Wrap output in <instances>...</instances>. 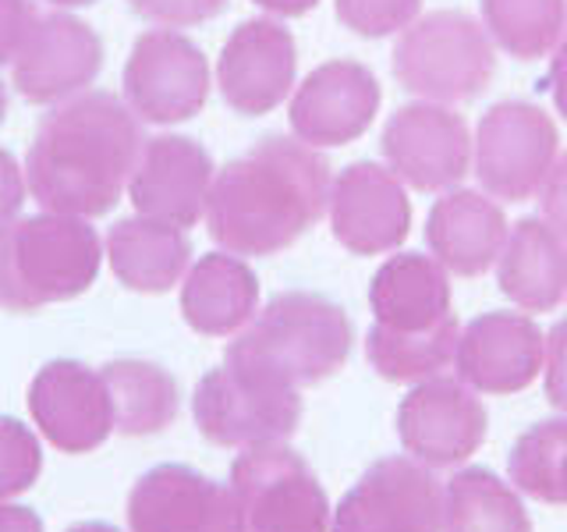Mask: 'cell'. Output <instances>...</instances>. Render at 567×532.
<instances>
[{
    "instance_id": "obj_1",
    "label": "cell",
    "mask_w": 567,
    "mask_h": 532,
    "mask_svg": "<svg viewBox=\"0 0 567 532\" xmlns=\"http://www.w3.org/2000/svg\"><path fill=\"white\" fill-rule=\"evenodd\" d=\"M330 185L323 153L291 135H266L213 174L206 231L241 259L277 256L323 221Z\"/></svg>"
},
{
    "instance_id": "obj_2",
    "label": "cell",
    "mask_w": 567,
    "mask_h": 532,
    "mask_svg": "<svg viewBox=\"0 0 567 532\" xmlns=\"http://www.w3.org/2000/svg\"><path fill=\"white\" fill-rule=\"evenodd\" d=\"M142 146V124L121 96L79 93L40 121L25 153V185L47 213L103 217L128 192Z\"/></svg>"
},
{
    "instance_id": "obj_3",
    "label": "cell",
    "mask_w": 567,
    "mask_h": 532,
    "mask_svg": "<svg viewBox=\"0 0 567 532\" xmlns=\"http://www.w3.org/2000/svg\"><path fill=\"white\" fill-rule=\"evenodd\" d=\"M351 316L316 291H280L248 319L224 351V366L280 387H319L351 359Z\"/></svg>"
},
{
    "instance_id": "obj_4",
    "label": "cell",
    "mask_w": 567,
    "mask_h": 532,
    "mask_svg": "<svg viewBox=\"0 0 567 532\" xmlns=\"http://www.w3.org/2000/svg\"><path fill=\"white\" fill-rule=\"evenodd\" d=\"M103 266L96 227L68 213L0 224V309L40 313L85 295Z\"/></svg>"
},
{
    "instance_id": "obj_5",
    "label": "cell",
    "mask_w": 567,
    "mask_h": 532,
    "mask_svg": "<svg viewBox=\"0 0 567 532\" xmlns=\"http://www.w3.org/2000/svg\"><path fill=\"white\" fill-rule=\"evenodd\" d=\"M394 79L419 100L465 103L483 96L496 75V47L483 22L443 8L419 14L394 43Z\"/></svg>"
},
{
    "instance_id": "obj_6",
    "label": "cell",
    "mask_w": 567,
    "mask_h": 532,
    "mask_svg": "<svg viewBox=\"0 0 567 532\" xmlns=\"http://www.w3.org/2000/svg\"><path fill=\"white\" fill-rule=\"evenodd\" d=\"M557 156V121L536 103L501 100L475 124L472 167L483 192L501 203H525L539 195Z\"/></svg>"
},
{
    "instance_id": "obj_7",
    "label": "cell",
    "mask_w": 567,
    "mask_h": 532,
    "mask_svg": "<svg viewBox=\"0 0 567 532\" xmlns=\"http://www.w3.org/2000/svg\"><path fill=\"white\" fill-rule=\"evenodd\" d=\"M248 532H330V497L312 466L288 443L245 448L230 461Z\"/></svg>"
},
{
    "instance_id": "obj_8",
    "label": "cell",
    "mask_w": 567,
    "mask_h": 532,
    "mask_svg": "<svg viewBox=\"0 0 567 532\" xmlns=\"http://www.w3.org/2000/svg\"><path fill=\"white\" fill-rule=\"evenodd\" d=\"M301 395L252 372L217 366L195 383L192 419L213 448L245 451L259 443H280L301 426Z\"/></svg>"
},
{
    "instance_id": "obj_9",
    "label": "cell",
    "mask_w": 567,
    "mask_h": 532,
    "mask_svg": "<svg viewBox=\"0 0 567 532\" xmlns=\"http://www.w3.org/2000/svg\"><path fill=\"white\" fill-rule=\"evenodd\" d=\"M209 61L199 43L174 29L142 32L124 61L121 93L138 121L182 124L209 100Z\"/></svg>"
},
{
    "instance_id": "obj_10",
    "label": "cell",
    "mask_w": 567,
    "mask_h": 532,
    "mask_svg": "<svg viewBox=\"0 0 567 532\" xmlns=\"http://www.w3.org/2000/svg\"><path fill=\"white\" fill-rule=\"evenodd\" d=\"M380 153L408 188L440 195L472 171V129L451 103L415 100L386 117Z\"/></svg>"
},
{
    "instance_id": "obj_11",
    "label": "cell",
    "mask_w": 567,
    "mask_h": 532,
    "mask_svg": "<svg viewBox=\"0 0 567 532\" xmlns=\"http://www.w3.org/2000/svg\"><path fill=\"white\" fill-rule=\"evenodd\" d=\"M330 532H443L440 479L408 454L372 461L337 501Z\"/></svg>"
},
{
    "instance_id": "obj_12",
    "label": "cell",
    "mask_w": 567,
    "mask_h": 532,
    "mask_svg": "<svg viewBox=\"0 0 567 532\" xmlns=\"http://www.w3.org/2000/svg\"><path fill=\"white\" fill-rule=\"evenodd\" d=\"M489 412L457 377L412 383L398 405V437L408 458L430 469H457L486 443Z\"/></svg>"
},
{
    "instance_id": "obj_13",
    "label": "cell",
    "mask_w": 567,
    "mask_h": 532,
    "mask_svg": "<svg viewBox=\"0 0 567 532\" xmlns=\"http://www.w3.org/2000/svg\"><path fill=\"white\" fill-rule=\"evenodd\" d=\"M128 532H248L235 490L192 466H156L128 493Z\"/></svg>"
},
{
    "instance_id": "obj_14",
    "label": "cell",
    "mask_w": 567,
    "mask_h": 532,
    "mask_svg": "<svg viewBox=\"0 0 567 532\" xmlns=\"http://www.w3.org/2000/svg\"><path fill=\"white\" fill-rule=\"evenodd\" d=\"M383 103L380 79L372 68L351 58H337L312 68L301 85H295L288 103V121L295 139L312 150H337L362 139L377 121Z\"/></svg>"
},
{
    "instance_id": "obj_15",
    "label": "cell",
    "mask_w": 567,
    "mask_h": 532,
    "mask_svg": "<svg viewBox=\"0 0 567 532\" xmlns=\"http://www.w3.org/2000/svg\"><path fill=\"white\" fill-rule=\"evenodd\" d=\"M35 433L64 454H89L114 433V401L103 372L79 359H53L29 383Z\"/></svg>"
},
{
    "instance_id": "obj_16",
    "label": "cell",
    "mask_w": 567,
    "mask_h": 532,
    "mask_svg": "<svg viewBox=\"0 0 567 532\" xmlns=\"http://www.w3.org/2000/svg\"><path fill=\"white\" fill-rule=\"evenodd\" d=\"M330 231L351 256H386L412 235V200L401 177L372 160L348 164L330 185Z\"/></svg>"
},
{
    "instance_id": "obj_17",
    "label": "cell",
    "mask_w": 567,
    "mask_h": 532,
    "mask_svg": "<svg viewBox=\"0 0 567 532\" xmlns=\"http://www.w3.org/2000/svg\"><path fill=\"white\" fill-rule=\"evenodd\" d=\"M546 362V334L528 313L496 309L468 319L457 334L454 372L475 395H522Z\"/></svg>"
},
{
    "instance_id": "obj_18",
    "label": "cell",
    "mask_w": 567,
    "mask_h": 532,
    "mask_svg": "<svg viewBox=\"0 0 567 532\" xmlns=\"http://www.w3.org/2000/svg\"><path fill=\"white\" fill-rule=\"evenodd\" d=\"M298 75V43L277 18H245L227 35L217 61L220 96L241 117H262L291 96Z\"/></svg>"
},
{
    "instance_id": "obj_19",
    "label": "cell",
    "mask_w": 567,
    "mask_h": 532,
    "mask_svg": "<svg viewBox=\"0 0 567 532\" xmlns=\"http://www.w3.org/2000/svg\"><path fill=\"white\" fill-rule=\"evenodd\" d=\"M103 71V40L68 11L40 14L11 64V82L29 103L58 106L85 93Z\"/></svg>"
},
{
    "instance_id": "obj_20",
    "label": "cell",
    "mask_w": 567,
    "mask_h": 532,
    "mask_svg": "<svg viewBox=\"0 0 567 532\" xmlns=\"http://www.w3.org/2000/svg\"><path fill=\"white\" fill-rule=\"evenodd\" d=\"M213 174V156L203 142L188 135H156L138 153L128 200L142 217L188 231L203 221Z\"/></svg>"
},
{
    "instance_id": "obj_21",
    "label": "cell",
    "mask_w": 567,
    "mask_h": 532,
    "mask_svg": "<svg viewBox=\"0 0 567 532\" xmlns=\"http://www.w3.org/2000/svg\"><path fill=\"white\" fill-rule=\"evenodd\" d=\"M507 217L501 203L486 192L451 188L440 192L425 217L430 256L454 277H483L501 259L507 245Z\"/></svg>"
},
{
    "instance_id": "obj_22",
    "label": "cell",
    "mask_w": 567,
    "mask_h": 532,
    "mask_svg": "<svg viewBox=\"0 0 567 532\" xmlns=\"http://www.w3.org/2000/svg\"><path fill=\"white\" fill-rule=\"evenodd\" d=\"M496 284L522 313H554L567 298V238L543 217H522L496 259Z\"/></svg>"
},
{
    "instance_id": "obj_23",
    "label": "cell",
    "mask_w": 567,
    "mask_h": 532,
    "mask_svg": "<svg viewBox=\"0 0 567 532\" xmlns=\"http://www.w3.org/2000/svg\"><path fill=\"white\" fill-rule=\"evenodd\" d=\"M372 324L386 330H433L451 313V274L433 256L394 253L369 280Z\"/></svg>"
},
{
    "instance_id": "obj_24",
    "label": "cell",
    "mask_w": 567,
    "mask_h": 532,
    "mask_svg": "<svg viewBox=\"0 0 567 532\" xmlns=\"http://www.w3.org/2000/svg\"><path fill=\"white\" fill-rule=\"evenodd\" d=\"M259 313V277L235 253L199 256L182 280V316L203 337H235Z\"/></svg>"
},
{
    "instance_id": "obj_25",
    "label": "cell",
    "mask_w": 567,
    "mask_h": 532,
    "mask_svg": "<svg viewBox=\"0 0 567 532\" xmlns=\"http://www.w3.org/2000/svg\"><path fill=\"white\" fill-rule=\"evenodd\" d=\"M103 256L114 277L138 295H167L185 280L192 242L182 227L150 217H121L106 231Z\"/></svg>"
},
{
    "instance_id": "obj_26",
    "label": "cell",
    "mask_w": 567,
    "mask_h": 532,
    "mask_svg": "<svg viewBox=\"0 0 567 532\" xmlns=\"http://www.w3.org/2000/svg\"><path fill=\"white\" fill-rule=\"evenodd\" d=\"M100 372L114 401V433L153 437L177 419L182 390L171 369L146 359H114Z\"/></svg>"
},
{
    "instance_id": "obj_27",
    "label": "cell",
    "mask_w": 567,
    "mask_h": 532,
    "mask_svg": "<svg viewBox=\"0 0 567 532\" xmlns=\"http://www.w3.org/2000/svg\"><path fill=\"white\" fill-rule=\"evenodd\" d=\"M443 532H536V525L511 479L468 466L443 487Z\"/></svg>"
},
{
    "instance_id": "obj_28",
    "label": "cell",
    "mask_w": 567,
    "mask_h": 532,
    "mask_svg": "<svg viewBox=\"0 0 567 532\" xmlns=\"http://www.w3.org/2000/svg\"><path fill=\"white\" fill-rule=\"evenodd\" d=\"M457 334L461 324L457 316H447L433 330H386L380 324H372L365 334V359L377 369V377L386 383H422L430 377H440L443 369L454 366L457 351Z\"/></svg>"
},
{
    "instance_id": "obj_29",
    "label": "cell",
    "mask_w": 567,
    "mask_h": 532,
    "mask_svg": "<svg viewBox=\"0 0 567 532\" xmlns=\"http://www.w3.org/2000/svg\"><path fill=\"white\" fill-rule=\"evenodd\" d=\"M493 47L514 61H539L567 35V0H478Z\"/></svg>"
},
{
    "instance_id": "obj_30",
    "label": "cell",
    "mask_w": 567,
    "mask_h": 532,
    "mask_svg": "<svg viewBox=\"0 0 567 532\" xmlns=\"http://www.w3.org/2000/svg\"><path fill=\"white\" fill-rule=\"evenodd\" d=\"M507 479L522 497L567 508V419H543L514 440Z\"/></svg>"
},
{
    "instance_id": "obj_31",
    "label": "cell",
    "mask_w": 567,
    "mask_h": 532,
    "mask_svg": "<svg viewBox=\"0 0 567 532\" xmlns=\"http://www.w3.org/2000/svg\"><path fill=\"white\" fill-rule=\"evenodd\" d=\"M43 472V443L25 422L0 416V501L22 497Z\"/></svg>"
},
{
    "instance_id": "obj_32",
    "label": "cell",
    "mask_w": 567,
    "mask_h": 532,
    "mask_svg": "<svg viewBox=\"0 0 567 532\" xmlns=\"http://www.w3.org/2000/svg\"><path fill=\"white\" fill-rule=\"evenodd\" d=\"M337 22L362 40L398 35L422 14V0H333Z\"/></svg>"
},
{
    "instance_id": "obj_33",
    "label": "cell",
    "mask_w": 567,
    "mask_h": 532,
    "mask_svg": "<svg viewBox=\"0 0 567 532\" xmlns=\"http://www.w3.org/2000/svg\"><path fill=\"white\" fill-rule=\"evenodd\" d=\"M230 0H128V8L146 18L153 25L164 29H188V25H203L209 18H217L227 11Z\"/></svg>"
},
{
    "instance_id": "obj_34",
    "label": "cell",
    "mask_w": 567,
    "mask_h": 532,
    "mask_svg": "<svg viewBox=\"0 0 567 532\" xmlns=\"http://www.w3.org/2000/svg\"><path fill=\"white\" fill-rule=\"evenodd\" d=\"M543 390L549 408L567 416V319H557L546 330V362H543Z\"/></svg>"
},
{
    "instance_id": "obj_35",
    "label": "cell",
    "mask_w": 567,
    "mask_h": 532,
    "mask_svg": "<svg viewBox=\"0 0 567 532\" xmlns=\"http://www.w3.org/2000/svg\"><path fill=\"white\" fill-rule=\"evenodd\" d=\"M35 18H40V11H35L32 0H0V64H14Z\"/></svg>"
},
{
    "instance_id": "obj_36",
    "label": "cell",
    "mask_w": 567,
    "mask_h": 532,
    "mask_svg": "<svg viewBox=\"0 0 567 532\" xmlns=\"http://www.w3.org/2000/svg\"><path fill=\"white\" fill-rule=\"evenodd\" d=\"M539 217L567 238V153L557 156L554 171L546 174L539 188Z\"/></svg>"
},
{
    "instance_id": "obj_37",
    "label": "cell",
    "mask_w": 567,
    "mask_h": 532,
    "mask_svg": "<svg viewBox=\"0 0 567 532\" xmlns=\"http://www.w3.org/2000/svg\"><path fill=\"white\" fill-rule=\"evenodd\" d=\"M25 174L18 167V160L0 150V224H8L18 217V209L25 203Z\"/></svg>"
},
{
    "instance_id": "obj_38",
    "label": "cell",
    "mask_w": 567,
    "mask_h": 532,
    "mask_svg": "<svg viewBox=\"0 0 567 532\" xmlns=\"http://www.w3.org/2000/svg\"><path fill=\"white\" fill-rule=\"evenodd\" d=\"M549 96H554L557 114L567 121V35L549 53Z\"/></svg>"
},
{
    "instance_id": "obj_39",
    "label": "cell",
    "mask_w": 567,
    "mask_h": 532,
    "mask_svg": "<svg viewBox=\"0 0 567 532\" xmlns=\"http://www.w3.org/2000/svg\"><path fill=\"white\" fill-rule=\"evenodd\" d=\"M0 532H47L43 519L25 504L0 501Z\"/></svg>"
},
{
    "instance_id": "obj_40",
    "label": "cell",
    "mask_w": 567,
    "mask_h": 532,
    "mask_svg": "<svg viewBox=\"0 0 567 532\" xmlns=\"http://www.w3.org/2000/svg\"><path fill=\"white\" fill-rule=\"evenodd\" d=\"M252 4L270 11L274 18H301V14H309L319 0H252Z\"/></svg>"
},
{
    "instance_id": "obj_41",
    "label": "cell",
    "mask_w": 567,
    "mask_h": 532,
    "mask_svg": "<svg viewBox=\"0 0 567 532\" xmlns=\"http://www.w3.org/2000/svg\"><path fill=\"white\" fill-rule=\"evenodd\" d=\"M64 532H121V529L111 525V522H79V525H71Z\"/></svg>"
},
{
    "instance_id": "obj_42",
    "label": "cell",
    "mask_w": 567,
    "mask_h": 532,
    "mask_svg": "<svg viewBox=\"0 0 567 532\" xmlns=\"http://www.w3.org/2000/svg\"><path fill=\"white\" fill-rule=\"evenodd\" d=\"M53 8H89V4H96V0H50Z\"/></svg>"
},
{
    "instance_id": "obj_43",
    "label": "cell",
    "mask_w": 567,
    "mask_h": 532,
    "mask_svg": "<svg viewBox=\"0 0 567 532\" xmlns=\"http://www.w3.org/2000/svg\"><path fill=\"white\" fill-rule=\"evenodd\" d=\"M4 117H8V85L0 82V124H4Z\"/></svg>"
}]
</instances>
